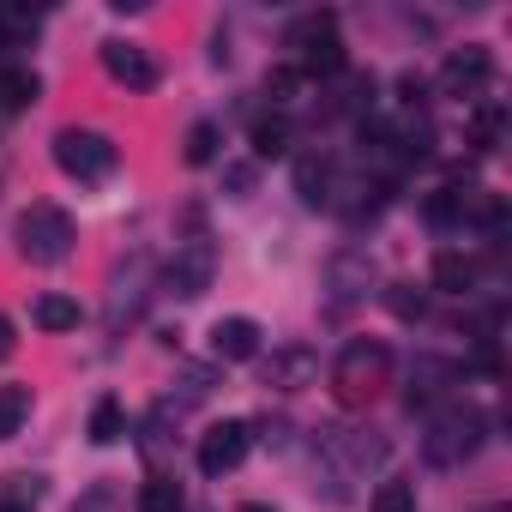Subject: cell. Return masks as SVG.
<instances>
[{
  "label": "cell",
  "instance_id": "1",
  "mask_svg": "<svg viewBox=\"0 0 512 512\" xmlns=\"http://www.w3.org/2000/svg\"><path fill=\"white\" fill-rule=\"evenodd\" d=\"M482 434H488V416L470 410V404H452V410H440V416L428 422V434H422V458H428L434 470H458V464L476 458Z\"/></svg>",
  "mask_w": 512,
  "mask_h": 512
},
{
  "label": "cell",
  "instance_id": "2",
  "mask_svg": "<svg viewBox=\"0 0 512 512\" xmlns=\"http://www.w3.org/2000/svg\"><path fill=\"white\" fill-rule=\"evenodd\" d=\"M13 241H19V253H25L31 266H61L67 253H73V241H79V229H73V217L61 205H31L19 217Z\"/></svg>",
  "mask_w": 512,
  "mask_h": 512
},
{
  "label": "cell",
  "instance_id": "3",
  "mask_svg": "<svg viewBox=\"0 0 512 512\" xmlns=\"http://www.w3.org/2000/svg\"><path fill=\"white\" fill-rule=\"evenodd\" d=\"M386 368H392V350L380 338H356V344H344V356L332 368V386H338L344 404H368L386 386Z\"/></svg>",
  "mask_w": 512,
  "mask_h": 512
},
{
  "label": "cell",
  "instance_id": "4",
  "mask_svg": "<svg viewBox=\"0 0 512 512\" xmlns=\"http://www.w3.org/2000/svg\"><path fill=\"white\" fill-rule=\"evenodd\" d=\"M55 163L73 181H109L115 175V145L103 133H91V127H61L55 133Z\"/></svg>",
  "mask_w": 512,
  "mask_h": 512
},
{
  "label": "cell",
  "instance_id": "5",
  "mask_svg": "<svg viewBox=\"0 0 512 512\" xmlns=\"http://www.w3.org/2000/svg\"><path fill=\"white\" fill-rule=\"evenodd\" d=\"M290 43L302 49V79L308 73H320V79H332V73H344V43H338V19L332 13H308L296 31H290Z\"/></svg>",
  "mask_w": 512,
  "mask_h": 512
},
{
  "label": "cell",
  "instance_id": "6",
  "mask_svg": "<svg viewBox=\"0 0 512 512\" xmlns=\"http://www.w3.org/2000/svg\"><path fill=\"white\" fill-rule=\"evenodd\" d=\"M211 278H217V247L211 241H181L175 260H169V272H163V290L181 296V302H193V296L211 290Z\"/></svg>",
  "mask_w": 512,
  "mask_h": 512
},
{
  "label": "cell",
  "instance_id": "7",
  "mask_svg": "<svg viewBox=\"0 0 512 512\" xmlns=\"http://www.w3.org/2000/svg\"><path fill=\"white\" fill-rule=\"evenodd\" d=\"M326 290H332V314H350L356 302H368V290H374V260L362 247H344L338 260L326 266Z\"/></svg>",
  "mask_w": 512,
  "mask_h": 512
},
{
  "label": "cell",
  "instance_id": "8",
  "mask_svg": "<svg viewBox=\"0 0 512 512\" xmlns=\"http://www.w3.org/2000/svg\"><path fill=\"white\" fill-rule=\"evenodd\" d=\"M247 446H253V422H217V428H205V440H199V470H205V476H229V470L247 458Z\"/></svg>",
  "mask_w": 512,
  "mask_h": 512
},
{
  "label": "cell",
  "instance_id": "9",
  "mask_svg": "<svg viewBox=\"0 0 512 512\" xmlns=\"http://www.w3.org/2000/svg\"><path fill=\"white\" fill-rule=\"evenodd\" d=\"M488 79H494V55H488L482 43L452 49V55H446V67H440L446 97H482V91H488Z\"/></svg>",
  "mask_w": 512,
  "mask_h": 512
},
{
  "label": "cell",
  "instance_id": "10",
  "mask_svg": "<svg viewBox=\"0 0 512 512\" xmlns=\"http://www.w3.org/2000/svg\"><path fill=\"white\" fill-rule=\"evenodd\" d=\"M103 67H109V79L115 85H127V91H151L163 73H157V61H151V49L145 43H103Z\"/></svg>",
  "mask_w": 512,
  "mask_h": 512
},
{
  "label": "cell",
  "instance_id": "11",
  "mask_svg": "<svg viewBox=\"0 0 512 512\" xmlns=\"http://www.w3.org/2000/svg\"><path fill=\"white\" fill-rule=\"evenodd\" d=\"M314 374H320V356L308 344H284L266 362V386L272 392H302V386H314Z\"/></svg>",
  "mask_w": 512,
  "mask_h": 512
},
{
  "label": "cell",
  "instance_id": "12",
  "mask_svg": "<svg viewBox=\"0 0 512 512\" xmlns=\"http://www.w3.org/2000/svg\"><path fill=\"white\" fill-rule=\"evenodd\" d=\"M211 356L217 362H253L260 356V326H253L247 314H229L211 326Z\"/></svg>",
  "mask_w": 512,
  "mask_h": 512
},
{
  "label": "cell",
  "instance_id": "13",
  "mask_svg": "<svg viewBox=\"0 0 512 512\" xmlns=\"http://www.w3.org/2000/svg\"><path fill=\"white\" fill-rule=\"evenodd\" d=\"M470 284H476V260H470V253H458V247H440L434 253V290L464 296Z\"/></svg>",
  "mask_w": 512,
  "mask_h": 512
},
{
  "label": "cell",
  "instance_id": "14",
  "mask_svg": "<svg viewBox=\"0 0 512 512\" xmlns=\"http://www.w3.org/2000/svg\"><path fill=\"white\" fill-rule=\"evenodd\" d=\"M37 97H43V79L31 67H13V61L0 67V109H31Z\"/></svg>",
  "mask_w": 512,
  "mask_h": 512
},
{
  "label": "cell",
  "instance_id": "15",
  "mask_svg": "<svg viewBox=\"0 0 512 512\" xmlns=\"http://www.w3.org/2000/svg\"><path fill=\"white\" fill-rule=\"evenodd\" d=\"M296 193H302V205H332V163L296 157Z\"/></svg>",
  "mask_w": 512,
  "mask_h": 512
},
{
  "label": "cell",
  "instance_id": "16",
  "mask_svg": "<svg viewBox=\"0 0 512 512\" xmlns=\"http://www.w3.org/2000/svg\"><path fill=\"white\" fill-rule=\"evenodd\" d=\"M25 422H31V386L7 380V386H0V440H13Z\"/></svg>",
  "mask_w": 512,
  "mask_h": 512
},
{
  "label": "cell",
  "instance_id": "17",
  "mask_svg": "<svg viewBox=\"0 0 512 512\" xmlns=\"http://www.w3.org/2000/svg\"><path fill=\"white\" fill-rule=\"evenodd\" d=\"M31 320H37L43 332H79V302H73V296H37Z\"/></svg>",
  "mask_w": 512,
  "mask_h": 512
},
{
  "label": "cell",
  "instance_id": "18",
  "mask_svg": "<svg viewBox=\"0 0 512 512\" xmlns=\"http://www.w3.org/2000/svg\"><path fill=\"white\" fill-rule=\"evenodd\" d=\"M446 380H452V368L428 356V362H422V368L410 374V392H404V404H410V410H416V404H434V398L446 392Z\"/></svg>",
  "mask_w": 512,
  "mask_h": 512
},
{
  "label": "cell",
  "instance_id": "19",
  "mask_svg": "<svg viewBox=\"0 0 512 512\" xmlns=\"http://www.w3.org/2000/svg\"><path fill=\"white\" fill-rule=\"evenodd\" d=\"M217 145H223L217 121H193V127H187V139H181V157H187L193 169H205V163H217Z\"/></svg>",
  "mask_w": 512,
  "mask_h": 512
},
{
  "label": "cell",
  "instance_id": "20",
  "mask_svg": "<svg viewBox=\"0 0 512 512\" xmlns=\"http://www.w3.org/2000/svg\"><path fill=\"white\" fill-rule=\"evenodd\" d=\"M127 434V410H121V398H97V410H91V446H115Z\"/></svg>",
  "mask_w": 512,
  "mask_h": 512
},
{
  "label": "cell",
  "instance_id": "21",
  "mask_svg": "<svg viewBox=\"0 0 512 512\" xmlns=\"http://www.w3.org/2000/svg\"><path fill=\"white\" fill-rule=\"evenodd\" d=\"M181 506H187V494H181L175 476H151L139 488V512H181Z\"/></svg>",
  "mask_w": 512,
  "mask_h": 512
},
{
  "label": "cell",
  "instance_id": "22",
  "mask_svg": "<svg viewBox=\"0 0 512 512\" xmlns=\"http://www.w3.org/2000/svg\"><path fill=\"white\" fill-rule=\"evenodd\" d=\"M500 133H506V109H500V103H482V109L470 115V145H476V151H494Z\"/></svg>",
  "mask_w": 512,
  "mask_h": 512
},
{
  "label": "cell",
  "instance_id": "23",
  "mask_svg": "<svg viewBox=\"0 0 512 512\" xmlns=\"http://www.w3.org/2000/svg\"><path fill=\"white\" fill-rule=\"evenodd\" d=\"M290 151V121H253V157H284Z\"/></svg>",
  "mask_w": 512,
  "mask_h": 512
},
{
  "label": "cell",
  "instance_id": "24",
  "mask_svg": "<svg viewBox=\"0 0 512 512\" xmlns=\"http://www.w3.org/2000/svg\"><path fill=\"white\" fill-rule=\"evenodd\" d=\"M368 506L374 512H416V482H380Z\"/></svg>",
  "mask_w": 512,
  "mask_h": 512
},
{
  "label": "cell",
  "instance_id": "25",
  "mask_svg": "<svg viewBox=\"0 0 512 512\" xmlns=\"http://www.w3.org/2000/svg\"><path fill=\"white\" fill-rule=\"evenodd\" d=\"M296 91H302V73L296 67H272L266 73V97L272 103H296Z\"/></svg>",
  "mask_w": 512,
  "mask_h": 512
},
{
  "label": "cell",
  "instance_id": "26",
  "mask_svg": "<svg viewBox=\"0 0 512 512\" xmlns=\"http://www.w3.org/2000/svg\"><path fill=\"white\" fill-rule=\"evenodd\" d=\"M73 512H121V494H115L109 482H97V488H85V494H79V506H73Z\"/></svg>",
  "mask_w": 512,
  "mask_h": 512
},
{
  "label": "cell",
  "instance_id": "27",
  "mask_svg": "<svg viewBox=\"0 0 512 512\" xmlns=\"http://www.w3.org/2000/svg\"><path fill=\"white\" fill-rule=\"evenodd\" d=\"M392 314H398V320H422V314H428V302H422V296H410V290L398 284V290H392Z\"/></svg>",
  "mask_w": 512,
  "mask_h": 512
},
{
  "label": "cell",
  "instance_id": "28",
  "mask_svg": "<svg viewBox=\"0 0 512 512\" xmlns=\"http://www.w3.org/2000/svg\"><path fill=\"white\" fill-rule=\"evenodd\" d=\"M223 181H229V199H247V193H253V163H235V169H223Z\"/></svg>",
  "mask_w": 512,
  "mask_h": 512
},
{
  "label": "cell",
  "instance_id": "29",
  "mask_svg": "<svg viewBox=\"0 0 512 512\" xmlns=\"http://www.w3.org/2000/svg\"><path fill=\"white\" fill-rule=\"evenodd\" d=\"M13 344H19V338H13V320H7V314H0V362H7V356H13Z\"/></svg>",
  "mask_w": 512,
  "mask_h": 512
},
{
  "label": "cell",
  "instance_id": "30",
  "mask_svg": "<svg viewBox=\"0 0 512 512\" xmlns=\"http://www.w3.org/2000/svg\"><path fill=\"white\" fill-rule=\"evenodd\" d=\"M241 512H272V506H241Z\"/></svg>",
  "mask_w": 512,
  "mask_h": 512
},
{
  "label": "cell",
  "instance_id": "31",
  "mask_svg": "<svg viewBox=\"0 0 512 512\" xmlns=\"http://www.w3.org/2000/svg\"><path fill=\"white\" fill-rule=\"evenodd\" d=\"M488 512H506V506H488Z\"/></svg>",
  "mask_w": 512,
  "mask_h": 512
}]
</instances>
